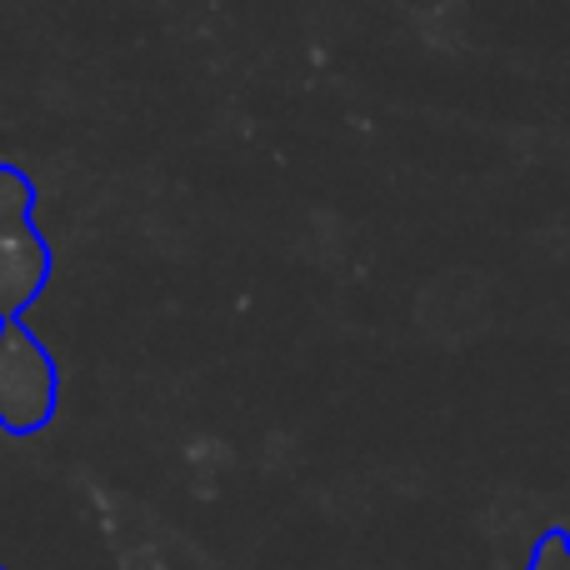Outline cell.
<instances>
[{
	"instance_id": "cell-1",
	"label": "cell",
	"mask_w": 570,
	"mask_h": 570,
	"mask_svg": "<svg viewBox=\"0 0 570 570\" xmlns=\"http://www.w3.org/2000/svg\"><path fill=\"white\" fill-rule=\"evenodd\" d=\"M525 570H570V535L566 531H546L541 541H535Z\"/></svg>"
}]
</instances>
